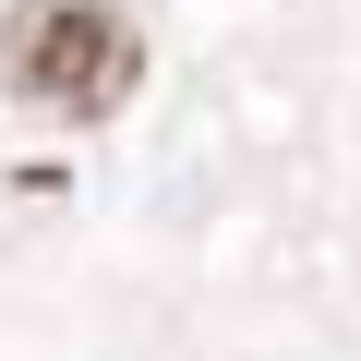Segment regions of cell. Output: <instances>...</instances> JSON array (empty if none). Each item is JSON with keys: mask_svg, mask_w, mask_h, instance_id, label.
<instances>
[{"mask_svg": "<svg viewBox=\"0 0 361 361\" xmlns=\"http://www.w3.org/2000/svg\"><path fill=\"white\" fill-rule=\"evenodd\" d=\"M0 97L25 121L97 133L145 97V25L121 0H13L0 13Z\"/></svg>", "mask_w": 361, "mask_h": 361, "instance_id": "cell-1", "label": "cell"}]
</instances>
